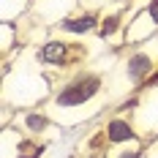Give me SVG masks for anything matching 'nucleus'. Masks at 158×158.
Returning <instances> with one entry per match:
<instances>
[{
  "label": "nucleus",
  "instance_id": "1",
  "mask_svg": "<svg viewBox=\"0 0 158 158\" xmlns=\"http://www.w3.org/2000/svg\"><path fill=\"white\" fill-rule=\"evenodd\" d=\"M109 90H106V74L98 68H74L65 74L57 87L52 90L44 109L52 114V120L63 128H74L87 123L93 114L109 104Z\"/></svg>",
  "mask_w": 158,
  "mask_h": 158
},
{
  "label": "nucleus",
  "instance_id": "2",
  "mask_svg": "<svg viewBox=\"0 0 158 158\" xmlns=\"http://www.w3.org/2000/svg\"><path fill=\"white\" fill-rule=\"evenodd\" d=\"M156 71H158V38L147 41V44L126 47V55L106 74L109 98H123L126 101L128 95H136Z\"/></svg>",
  "mask_w": 158,
  "mask_h": 158
},
{
  "label": "nucleus",
  "instance_id": "3",
  "mask_svg": "<svg viewBox=\"0 0 158 158\" xmlns=\"http://www.w3.org/2000/svg\"><path fill=\"white\" fill-rule=\"evenodd\" d=\"M87 57V49L79 41H71L65 35H52L44 38L41 47L35 49V63L44 71H71Z\"/></svg>",
  "mask_w": 158,
  "mask_h": 158
},
{
  "label": "nucleus",
  "instance_id": "4",
  "mask_svg": "<svg viewBox=\"0 0 158 158\" xmlns=\"http://www.w3.org/2000/svg\"><path fill=\"white\" fill-rule=\"evenodd\" d=\"M123 109L131 112V120L144 142L158 139V87H142L136 95H131Z\"/></svg>",
  "mask_w": 158,
  "mask_h": 158
},
{
  "label": "nucleus",
  "instance_id": "5",
  "mask_svg": "<svg viewBox=\"0 0 158 158\" xmlns=\"http://www.w3.org/2000/svg\"><path fill=\"white\" fill-rule=\"evenodd\" d=\"M153 38H158V0H150L142 11L131 14L128 27H126V47L147 44Z\"/></svg>",
  "mask_w": 158,
  "mask_h": 158
},
{
  "label": "nucleus",
  "instance_id": "6",
  "mask_svg": "<svg viewBox=\"0 0 158 158\" xmlns=\"http://www.w3.org/2000/svg\"><path fill=\"white\" fill-rule=\"evenodd\" d=\"M77 8H79V0H35L27 14L35 19V25L55 30L65 16H71Z\"/></svg>",
  "mask_w": 158,
  "mask_h": 158
},
{
  "label": "nucleus",
  "instance_id": "7",
  "mask_svg": "<svg viewBox=\"0 0 158 158\" xmlns=\"http://www.w3.org/2000/svg\"><path fill=\"white\" fill-rule=\"evenodd\" d=\"M104 139L109 147H117V144H128V142H136V139H142L139 136V131L134 126V120H131V112L128 109H117L112 112L109 117L104 120Z\"/></svg>",
  "mask_w": 158,
  "mask_h": 158
},
{
  "label": "nucleus",
  "instance_id": "8",
  "mask_svg": "<svg viewBox=\"0 0 158 158\" xmlns=\"http://www.w3.org/2000/svg\"><path fill=\"white\" fill-rule=\"evenodd\" d=\"M14 128L19 134H25V136L44 139L52 128H57V123L52 120V114L44 106H30V109H16L14 112Z\"/></svg>",
  "mask_w": 158,
  "mask_h": 158
},
{
  "label": "nucleus",
  "instance_id": "9",
  "mask_svg": "<svg viewBox=\"0 0 158 158\" xmlns=\"http://www.w3.org/2000/svg\"><path fill=\"white\" fill-rule=\"evenodd\" d=\"M101 25V11H90L79 6L71 16H65L63 22L55 27L57 35H74V38H85V35H95Z\"/></svg>",
  "mask_w": 158,
  "mask_h": 158
},
{
  "label": "nucleus",
  "instance_id": "10",
  "mask_svg": "<svg viewBox=\"0 0 158 158\" xmlns=\"http://www.w3.org/2000/svg\"><path fill=\"white\" fill-rule=\"evenodd\" d=\"M47 156V142L38 136H25L16 131L14 139V158H44Z\"/></svg>",
  "mask_w": 158,
  "mask_h": 158
},
{
  "label": "nucleus",
  "instance_id": "11",
  "mask_svg": "<svg viewBox=\"0 0 158 158\" xmlns=\"http://www.w3.org/2000/svg\"><path fill=\"white\" fill-rule=\"evenodd\" d=\"M144 150H147V142H144V139H136V142H128V144L109 147L106 158H142Z\"/></svg>",
  "mask_w": 158,
  "mask_h": 158
},
{
  "label": "nucleus",
  "instance_id": "12",
  "mask_svg": "<svg viewBox=\"0 0 158 158\" xmlns=\"http://www.w3.org/2000/svg\"><path fill=\"white\" fill-rule=\"evenodd\" d=\"M0 33H3V60L8 57V52L14 47H19V22H0Z\"/></svg>",
  "mask_w": 158,
  "mask_h": 158
},
{
  "label": "nucleus",
  "instance_id": "13",
  "mask_svg": "<svg viewBox=\"0 0 158 158\" xmlns=\"http://www.w3.org/2000/svg\"><path fill=\"white\" fill-rule=\"evenodd\" d=\"M142 158H158V139L156 142H147V150H144Z\"/></svg>",
  "mask_w": 158,
  "mask_h": 158
},
{
  "label": "nucleus",
  "instance_id": "14",
  "mask_svg": "<svg viewBox=\"0 0 158 158\" xmlns=\"http://www.w3.org/2000/svg\"><path fill=\"white\" fill-rule=\"evenodd\" d=\"M147 3L150 0H128V8H131V14H136V11H142Z\"/></svg>",
  "mask_w": 158,
  "mask_h": 158
}]
</instances>
